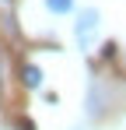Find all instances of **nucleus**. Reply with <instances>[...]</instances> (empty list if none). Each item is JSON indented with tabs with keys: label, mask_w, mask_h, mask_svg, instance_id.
<instances>
[{
	"label": "nucleus",
	"mask_w": 126,
	"mask_h": 130,
	"mask_svg": "<svg viewBox=\"0 0 126 130\" xmlns=\"http://www.w3.org/2000/svg\"><path fill=\"white\" fill-rule=\"evenodd\" d=\"M98 11L95 7H84L81 14H77V21H74V35H77V46L81 49H88L91 46V39H95V28H98Z\"/></svg>",
	"instance_id": "nucleus-1"
},
{
	"label": "nucleus",
	"mask_w": 126,
	"mask_h": 130,
	"mask_svg": "<svg viewBox=\"0 0 126 130\" xmlns=\"http://www.w3.org/2000/svg\"><path fill=\"white\" fill-rule=\"evenodd\" d=\"M74 130H81V127H74Z\"/></svg>",
	"instance_id": "nucleus-4"
},
{
	"label": "nucleus",
	"mask_w": 126,
	"mask_h": 130,
	"mask_svg": "<svg viewBox=\"0 0 126 130\" xmlns=\"http://www.w3.org/2000/svg\"><path fill=\"white\" fill-rule=\"evenodd\" d=\"M21 85H25V88H39L42 85V70L35 63H28L25 70H21Z\"/></svg>",
	"instance_id": "nucleus-2"
},
{
	"label": "nucleus",
	"mask_w": 126,
	"mask_h": 130,
	"mask_svg": "<svg viewBox=\"0 0 126 130\" xmlns=\"http://www.w3.org/2000/svg\"><path fill=\"white\" fill-rule=\"evenodd\" d=\"M49 14H70L74 11V0H42Z\"/></svg>",
	"instance_id": "nucleus-3"
}]
</instances>
